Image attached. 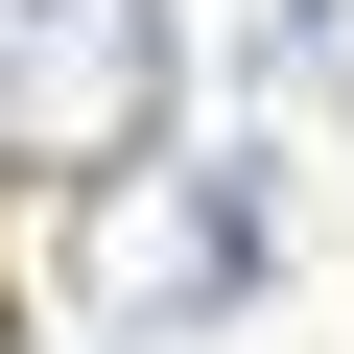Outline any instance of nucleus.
I'll list each match as a JSON object with an SVG mask.
<instances>
[{
	"instance_id": "f257e3e1",
	"label": "nucleus",
	"mask_w": 354,
	"mask_h": 354,
	"mask_svg": "<svg viewBox=\"0 0 354 354\" xmlns=\"http://www.w3.org/2000/svg\"><path fill=\"white\" fill-rule=\"evenodd\" d=\"M260 260H283L260 142H142V165H95V236H71V283H95L118 330H236V307H260Z\"/></svg>"
},
{
	"instance_id": "f03ea898",
	"label": "nucleus",
	"mask_w": 354,
	"mask_h": 354,
	"mask_svg": "<svg viewBox=\"0 0 354 354\" xmlns=\"http://www.w3.org/2000/svg\"><path fill=\"white\" fill-rule=\"evenodd\" d=\"M165 95H189V24L165 0H0V165L95 189V165L165 142Z\"/></svg>"
}]
</instances>
